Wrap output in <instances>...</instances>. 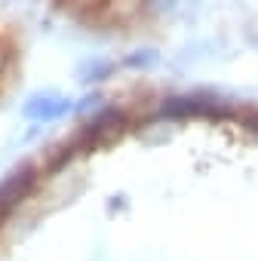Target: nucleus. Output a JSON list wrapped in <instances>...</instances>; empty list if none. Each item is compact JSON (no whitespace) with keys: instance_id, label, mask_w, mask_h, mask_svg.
<instances>
[{"instance_id":"obj_1","label":"nucleus","mask_w":258,"mask_h":261,"mask_svg":"<svg viewBox=\"0 0 258 261\" xmlns=\"http://www.w3.org/2000/svg\"><path fill=\"white\" fill-rule=\"evenodd\" d=\"M237 120V111L212 92L166 95L157 105V120Z\"/></svg>"},{"instance_id":"obj_2","label":"nucleus","mask_w":258,"mask_h":261,"mask_svg":"<svg viewBox=\"0 0 258 261\" xmlns=\"http://www.w3.org/2000/svg\"><path fill=\"white\" fill-rule=\"evenodd\" d=\"M129 129V114L117 105H108L95 114H89V120L80 126L77 133V145L83 148H95V145H111L114 139H120Z\"/></svg>"},{"instance_id":"obj_3","label":"nucleus","mask_w":258,"mask_h":261,"mask_svg":"<svg viewBox=\"0 0 258 261\" xmlns=\"http://www.w3.org/2000/svg\"><path fill=\"white\" fill-rule=\"evenodd\" d=\"M37 188V169L31 163L16 166L7 178H0V218H10Z\"/></svg>"},{"instance_id":"obj_4","label":"nucleus","mask_w":258,"mask_h":261,"mask_svg":"<svg viewBox=\"0 0 258 261\" xmlns=\"http://www.w3.org/2000/svg\"><path fill=\"white\" fill-rule=\"evenodd\" d=\"M68 108H71L68 98L53 95V92H40V95H34V98L25 105V114H28L31 120H53V117L68 114Z\"/></svg>"},{"instance_id":"obj_5","label":"nucleus","mask_w":258,"mask_h":261,"mask_svg":"<svg viewBox=\"0 0 258 261\" xmlns=\"http://www.w3.org/2000/svg\"><path fill=\"white\" fill-rule=\"evenodd\" d=\"M237 120L246 126V133H249V136L258 142V111H255V108H252V111H243V114L237 111Z\"/></svg>"}]
</instances>
